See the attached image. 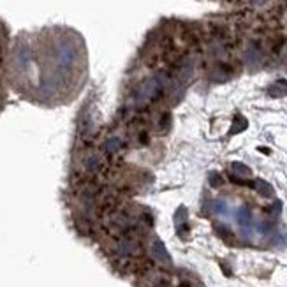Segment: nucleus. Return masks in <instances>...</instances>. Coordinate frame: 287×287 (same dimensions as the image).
Listing matches in <instances>:
<instances>
[{
    "instance_id": "nucleus-1",
    "label": "nucleus",
    "mask_w": 287,
    "mask_h": 287,
    "mask_svg": "<svg viewBox=\"0 0 287 287\" xmlns=\"http://www.w3.org/2000/svg\"><path fill=\"white\" fill-rule=\"evenodd\" d=\"M7 78L18 95L42 106L74 100L88 78L85 41L67 27L25 32L13 42Z\"/></svg>"
},
{
    "instance_id": "nucleus-2",
    "label": "nucleus",
    "mask_w": 287,
    "mask_h": 287,
    "mask_svg": "<svg viewBox=\"0 0 287 287\" xmlns=\"http://www.w3.org/2000/svg\"><path fill=\"white\" fill-rule=\"evenodd\" d=\"M7 42H9V34H7V27L2 20H0V109L6 100V92H4V74L7 69Z\"/></svg>"
},
{
    "instance_id": "nucleus-3",
    "label": "nucleus",
    "mask_w": 287,
    "mask_h": 287,
    "mask_svg": "<svg viewBox=\"0 0 287 287\" xmlns=\"http://www.w3.org/2000/svg\"><path fill=\"white\" fill-rule=\"evenodd\" d=\"M231 171L235 175H238L240 178H249L250 175H252L250 167H247L245 164H242V162H233L231 164Z\"/></svg>"
},
{
    "instance_id": "nucleus-4",
    "label": "nucleus",
    "mask_w": 287,
    "mask_h": 287,
    "mask_svg": "<svg viewBox=\"0 0 287 287\" xmlns=\"http://www.w3.org/2000/svg\"><path fill=\"white\" fill-rule=\"evenodd\" d=\"M254 189H256L259 194H263V196H271L273 194V189H271L270 184H266L264 180H254Z\"/></svg>"
},
{
    "instance_id": "nucleus-5",
    "label": "nucleus",
    "mask_w": 287,
    "mask_h": 287,
    "mask_svg": "<svg viewBox=\"0 0 287 287\" xmlns=\"http://www.w3.org/2000/svg\"><path fill=\"white\" fill-rule=\"evenodd\" d=\"M250 218H252V215H250L249 208H240V210H238V222H240V224L247 225L250 222Z\"/></svg>"
}]
</instances>
